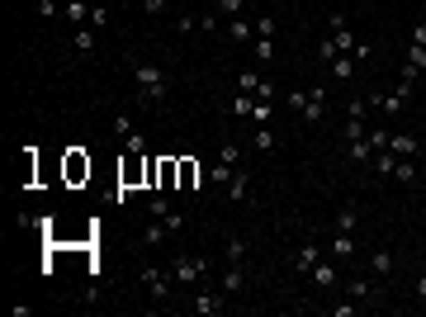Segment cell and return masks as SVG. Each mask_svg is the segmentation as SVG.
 Instances as JSON below:
<instances>
[{
	"mask_svg": "<svg viewBox=\"0 0 426 317\" xmlns=\"http://www.w3.org/2000/svg\"><path fill=\"white\" fill-rule=\"evenodd\" d=\"M33 10H38V19H57V15H62V5H57V0H38Z\"/></svg>",
	"mask_w": 426,
	"mask_h": 317,
	"instance_id": "cell-37",
	"label": "cell"
},
{
	"mask_svg": "<svg viewBox=\"0 0 426 317\" xmlns=\"http://www.w3.org/2000/svg\"><path fill=\"white\" fill-rule=\"evenodd\" d=\"M241 5H246V0H213V10H218L223 19H237V15H241Z\"/></svg>",
	"mask_w": 426,
	"mask_h": 317,
	"instance_id": "cell-32",
	"label": "cell"
},
{
	"mask_svg": "<svg viewBox=\"0 0 426 317\" xmlns=\"http://www.w3.org/2000/svg\"><path fill=\"white\" fill-rule=\"evenodd\" d=\"M256 38H275V15H261V19H256Z\"/></svg>",
	"mask_w": 426,
	"mask_h": 317,
	"instance_id": "cell-38",
	"label": "cell"
},
{
	"mask_svg": "<svg viewBox=\"0 0 426 317\" xmlns=\"http://www.w3.org/2000/svg\"><path fill=\"white\" fill-rule=\"evenodd\" d=\"M350 57H355V62H370L374 48H370V43H355V48H350Z\"/></svg>",
	"mask_w": 426,
	"mask_h": 317,
	"instance_id": "cell-46",
	"label": "cell"
},
{
	"mask_svg": "<svg viewBox=\"0 0 426 317\" xmlns=\"http://www.w3.org/2000/svg\"><path fill=\"white\" fill-rule=\"evenodd\" d=\"M365 132H370V128H365V119H360V114H350V119H346V142H360Z\"/></svg>",
	"mask_w": 426,
	"mask_h": 317,
	"instance_id": "cell-30",
	"label": "cell"
},
{
	"mask_svg": "<svg viewBox=\"0 0 426 317\" xmlns=\"http://www.w3.org/2000/svg\"><path fill=\"white\" fill-rule=\"evenodd\" d=\"M109 24V10L105 5H90V28H105Z\"/></svg>",
	"mask_w": 426,
	"mask_h": 317,
	"instance_id": "cell-42",
	"label": "cell"
},
{
	"mask_svg": "<svg viewBox=\"0 0 426 317\" xmlns=\"http://www.w3.org/2000/svg\"><path fill=\"white\" fill-rule=\"evenodd\" d=\"M147 209H152V218H166L171 204H166V194H152V199H147Z\"/></svg>",
	"mask_w": 426,
	"mask_h": 317,
	"instance_id": "cell-39",
	"label": "cell"
},
{
	"mask_svg": "<svg viewBox=\"0 0 426 317\" xmlns=\"http://www.w3.org/2000/svg\"><path fill=\"white\" fill-rule=\"evenodd\" d=\"M360 313V303H336V308H332V317H355Z\"/></svg>",
	"mask_w": 426,
	"mask_h": 317,
	"instance_id": "cell-47",
	"label": "cell"
},
{
	"mask_svg": "<svg viewBox=\"0 0 426 317\" xmlns=\"http://www.w3.org/2000/svg\"><path fill=\"white\" fill-rule=\"evenodd\" d=\"M228 38H237V43H256V19H228Z\"/></svg>",
	"mask_w": 426,
	"mask_h": 317,
	"instance_id": "cell-15",
	"label": "cell"
},
{
	"mask_svg": "<svg viewBox=\"0 0 426 317\" xmlns=\"http://www.w3.org/2000/svg\"><path fill=\"white\" fill-rule=\"evenodd\" d=\"M62 15H67V19H71V24H90V0H67V5H62Z\"/></svg>",
	"mask_w": 426,
	"mask_h": 317,
	"instance_id": "cell-16",
	"label": "cell"
},
{
	"mask_svg": "<svg viewBox=\"0 0 426 317\" xmlns=\"http://www.w3.org/2000/svg\"><path fill=\"white\" fill-rule=\"evenodd\" d=\"M194 185H204V171L194 161H180V189H194Z\"/></svg>",
	"mask_w": 426,
	"mask_h": 317,
	"instance_id": "cell-22",
	"label": "cell"
},
{
	"mask_svg": "<svg viewBox=\"0 0 426 317\" xmlns=\"http://www.w3.org/2000/svg\"><path fill=\"white\" fill-rule=\"evenodd\" d=\"M137 5H142V15H152V19H157V15H171V5H176V0H137Z\"/></svg>",
	"mask_w": 426,
	"mask_h": 317,
	"instance_id": "cell-31",
	"label": "cell"
},
{
	"mask_svg": "<svg viewBox=\"0 0 426 317\" xmlns=\"http://www.w3.org/2000/svg\"><path fill=\"white\" fill-rule=\"evenodd\" d=\"M313 284H318V289H336V284H341L336 261H318V265H313Z\"/></svg>",
	"mask_w": 426,
	"mask_h": 317,
	"instance_id": "cell-10",
	"label": "cell"
},
{
	"mask_svg": "<svg viewBox=\"0 0 426 317\" xmlns=\"http://www.w3.org/2000/svg\"><path fill=\"white\" fill-rule=\"evenodd\" d=\"M336 57H341V48H336V38H322V43H318V62H327V67H332Z\"/></svg>",
	"mask_w": 426,
	"mask_h": 317,
	"instance_id": "cell-28",
	"label": "cell"
},
{
	"mask_svg": "<svg viewBox=\"0 0 426 317\" xmlns=\"http://www.w3.org/2000/svg\"><path fill=\"white\" fill-rule=\"evenodd\" d=\"M256 62H261V67L275 62V38H256Z\"/></svg>",
	"mask_w": 426,
	"mask_h": 317,
	"instance_id": "cell-29",
	"label": "cell"
},
{
	"mask_svg": "<svg viewBox=\"0 0 426 317\" xmlns=\"http://www.w3.org/2000/svg\"><path fill=\"white\" fill-rule=\"evenodd\" d=\"M298 119H303V123H322V119H327V85H313V95L303 90V105H298Z\"/></svg>",
	"mask_w": 426,
	"mask_h": 317,
	"instance_id": "cell-4",
	"label": "cell"
},
{
	"mask_svg": "<svg viewBox=\"0 0 426 317\" xmlns=\"http://www.w3.org/2000/svg\"><path fill=\"white\" fill-rule=\"evenodd\" d=\"M332 76H350V57H346V53L332 62Z\"/></svg>",
	"mask_w": 426,
	"mask_h": 317,
	"instance_id": "cell-45",
	"label": "cell"
},
{
	"mask_svg": "<svg viewBox=\"0 0 426 317\" xmlns=\"http://www.w3.org/2000/svg\"><path fill=\"white\" fill-rule=\"evenodd\" d=\"M256 109V95H241L237 90V100H232V114H251Z\"/></svg>",
	"mask_w": 426,
	"mask_h": 317,
	"instance_id": "cell-40",
	"label": "cell"
},
{
	"mask_svg": "<svg viewBox=\"0 0 426 317\" xmlns=\"http://www.w3.org/2000/svg\"><path fill=\"white\" fill-rule=\"evenodd\" d=\"M332 261H355V232H336L332 237Z\"/></svg>",
	"mask_w": 426,
	"mask_h": 317,
	"instance_id": "cell-14",
	"label": "cell"
},
{
	"mask_svg": "<svg viewBox=\"0 0 426 317\" xmlns=\"http://www.w3.org/2000/svg\"><path fill=\"white\" fill-rule=\"evenodd\" d=\"M332 38H336V48H341V53L350 57V48H355V43H360V38H355V33H350V24H341V28H332Z\"/></svg>",
	"mask_w": 426,
	"mask_h": 317,
	"instance_id": "cell-27",
	"label": "cell"
},
{
	"mask_svg": "<svg viewBox=\"0 0 426 317\" xmlns=\"http://www.w3.org/2000/svg\"><path fill=\"white\" fill-rule=\"evenodd\" d=\"M251 147L256 152H275V128H256L251 132Z\"/></svg>",
	"mask_w": 426,
	"mask_h": 317,
	"instance_id": "cell-26",
	"label": "cell"
},
{
	"mask_svg": "<svg viewBox=\"0 0 426 317\" xmlns=\"http://www.w3.org/2000/svg\"><path fill=\"white\" fill-rule=\"evenodd\" d=\"M417 298H422V303H426V270H422V275H417Z\"/></svg>",
	"mask_w": 426,
	"mask_h": 317,
	"instance_id": "cell-49",
	"label": "cell"
},
{
	"mask_svg": "<svg viewBox=\"0 0 426 317\" xmlns=\"http://www.w3.org/2000/svg\"><path fill=\"white\" fill-rule=\"evenodd\" d=\"M176 28H180V33H194V28H199V15H176Z\"/></svg>",
	"mask_w": 426,
	"mask_h": 317,
	"instance_id": "cell-44",
	"label": "cell"
},
{
	"mask_svg": "<svg viewBox=\"0 0 426 317\" xmlns=\"http://www.w3.org/2000/svg\"><path fill=\"white\" fill-rule=\"evenodd\" d=\"M322 261V246L313 237L308 241H298V251H293V270H303V275H313V265Z\"/></svg>",
	"mask_w": 426,
	"mask_h": 317,
	"instance_id": "cell-9",
	"label": "cell"
},
{
	"mask_svg": "<svg viewBox=\"0 0 426 317\" xmlns=\"http://www.w3.org/2000/svg\"><path fill=\"white\" fill-rule=\"evenodd\" d=\"M232 171H237V166H228V161L218 157V161H213V171H209V175H204V180H209V185H218V189H223V185H228V180H232Z\"/></svg>",
	"mask_w": 426,
	"mask_h": 317,
	"instance_id": "cell-20",
	"label": "cell"
},
{
	"mask_svg": "<svg viewBox=\"0 0 426 317\" xmlns=\"http://www.w3.org/2000/svg\"><path fill=\"white\" fill-rule=\"evenodd\" d=\"M223 194H228V204H246V199H251V175L237 166V171H232V180L223 185Z\"/></svg>",
	"mask_w": 426,
	"mask_h": 317,
	"instance_id": "cell-8",
	"label": "cell"
},
{
	"mask_svg": "<svg viewBox=\"0 0 426 317\" xmlns=\"http://www.w3.org/2000/svg\"><path fill=\"white\" fill-rule=\"evenodd\" d=\"M95 43H100V28H90V24H80L76 33H71V48H76L80 57H90V53H95Z\"/></svg>",
	"mask_w": 426,
	"mask_h": 317,
	"instance_id": "cell-12",
	"label": "cell"
},
{
	"mask_svg": "<svg viewBox=\"0 0 426 317\" xmlns=\"http://www.w3.org/2000/svg\"><path fill=\"white\" fill-rule=\"evenodd\" d=\"M142 152H147V142H142V132H128V157H142Z\"/></svg>",
	"mask_w": 426,
	"mask_h": 317,
	"instance_id": "cell-43",
	"label": "cell"
},
{
	"mask_svg": "<svg viewBox=\"0 0 426 317\" xmlns=\"http://www.w3.org/2000/svg\"><path fill=\"white\" fill-rule=\"evenodd\" d=\"M422 76H426V71H422Z\"/></svg>",
	"mask_w": 426,
	"mask_h": 317,
	"instance_id": "cell-52",
	"label": "cell"
},
{
	"mask_svg": "<svg viewBox=\"0 0 426 317\" xmlns=\"http://www.w3.org/2000/svg\"><path fill=\"white\" fill-rule=\"evenodd\" d=\"M246 289V270H241V265H228V270H223V293H241Z\"/></svg>",
	"mask_w": 426,
	"mask_h": 317,
	"instance_id": "cell-18",
	"label": "cell"
},
{
	"mask_svg": "<svg viewBox=\"0 0 426 317\" xmlns=\"http://www.w3.org/2000/svg\"><path fill=\"white\" fill-rule=\"evenodd\" d=\"M365 105H374V109H384V114H402V109L412 105V100H402L398 90H384V95H370Z\"/></svg>",
	"mask_w": 426,
	"mask_h": 317,
	"instance_id": "cell-11",
	"label": "cell"
},
{
	"mask_svg": "<svg viewBox=\"0 0 426 317\" xmlns=\"http://www.w3.org/2000/svg\"><path fill=\"white\" fill-rule=\"evenodd\" d=\"M223 251H228V265H246V251H251V246H246V237H228Z\"/></svg>",
	"mask_w": 426,
	"mask_h": 317,
	"instance_id": "cell-21",
	"label": "cell"
},
{
	"mask_svg": "<svg viewBox=\"0 0 426 317\" xmlns=\"http://www.w3.org/2000/svg\"><path fill=\"white\" fill-rule=\"evenodd\" d=\"M218 157L228 161V166H237V157H241V147H237V142H223V147H218Z\"/></svg>",
	"mask_w": 426,
	"mask_h": 317,
	"instance_id": "cell-41",
	"label": "cell"
},
{
	"mask_svg": "<svg viewBox=\"0 0 426 317\" xmlns=\"http://www.w3.org/2000/svg\"><path fill=\"white\" fill-rule=\"evenodd\" d=\"M166 228H171V232H180V228H185V213L171 209V213H166Z\"/></svg>",
	"mask_w": 426,
	"mask_h": 317,
	"instance_id": "cell-48",
	"label": "cell"
},
{
	"mask_svg": "<svg viewBox=\"0 0 426 317\" xmlns=\"http://www.w3.org/2000/svg\"><path fill=\"white\" fill-rule=\"evenodd\" d=\"M237 90H241V95H256V90H261V76H256V71H241V76H237Z\"/></svg>",
	"mask_w": 426,
	"mask_h": 317,
	"instance_id": "cell-33",
	"label": "cell"
},
{
	"mask_svg": "<svg viewBox=\"0 0 426 317\" xmlns=\"http://www.w3.org/2000/svg\"><path fill=\"white\" fill-rule=\"evenodd\" d=\"M346 152H350V161H355V166H370L379 147H374V142H370V132H365L360 142H346Z\"/></svg>",
	"mask_w": 426,
	"mask_h": 317,
	"instance_id": "cell-13",
	"label": "cell"
},
{
	"mask_svg": "<svg viewBox=\"0 0 426 317\" xmlns=\"http://www.w3.org/2000/svg\"><path fill=\"white\" fill-rule=\"evenodd\" d=\"M422 137L417 132H389V152H398V157H422Z\"/></svg>",
	"mask_w": 426,
	"mask_h": 317,
	"instance_id": "cell-7",
	"label": "cell"
},
{
	"mask_svg": "<svg viewBox=\"0 0 426 317\" xmlns=\"http://www.w3.org/2000/svg\"><path fill=\"white\" fill-rule=\"evenodd\" d=\"M137 280H142V289L152 293V303H166V298H171V289H176L171 265H166V270H161V265H142V270H137Z\"/></svg>",
	"mask_w": 426,
	"mask_h": 317,
	"instance_id": "cell-2",
	"label": "cell"
},
{
	"mask_svg": "<svg viewBox=\"0 0 426 317\" xmlns=\"http://www.w3.org/2000/svg\"><path fill=\"white\" fill-rule=\"evenodd\" d=\"M194 313H199V317L228 313V293H223V289H194Z\"/></svg>",
	"mask_w": 426,
	"mask_h": 317,
	"instance_id": "cell-5",
	"label": "cell"
},
{
	"mask_svg": "<svg viewBox=\"0 0 426 317\" xmlns=\"http://www.w3.org/2000/svg\"><path fill=\"white\" fill-rule=\"evenodd\" d=\"M166 237H171V228H166V218H157L152 228H142V237H137V241H142V246H161Z\"/></svg>",
	"mask_w": 426,
	"mask_h": 317,
	"instance_id": "cell-19",
	"label": "cell"
},
{
	"mask_svg": "<svg viewBox=\"0 0 426 317\" xmlns=\"http://www.w3.org/2000/svg\"><path fill=\"white\" fill-rule=\"evenodd\" d=\"M370 166L379 171V175H393V166H398V152H389V147H384V152H374Z\"/></svg>",
	"mask_w": 426,
	"mask_h": 317,
	"instance_id": "cell-24",
	"label": "cell"
},
{
	"mask_svg": "<svg viewBox=\"0 0 426 317\" xmlns=\"http://www.w3.org/2000/svg\"><path fill=\"white\" fill-rule=\"evenodd\" d=\"M199 28H204V33H218V28H223V15H218V10H204V15H199Z\"/></svg>",
	"mask_w": 426,
	"mask_h": 317,
	"instance_id": "cell-34",
	"label": "cell"
},
{
	"mask_svg": "<svg viewBox=\"0 0 426 317\" xmlns=\"http://www.w3.org/2000/svg\"><path fill=\"white\" fill-rule=\"evenodd\" d=\"M422 137H426V114H422Z\"/></svg>",
	"mask_w": 426,
	"mask_h": 317,
	"instance_id": "cell-51",
	"label": "cell"
},
{
	"mask_svg": "<svg viewBox=\"0 0 426 317\" xmlns=\"http://www.w3.org/2000/svg\"><path fill=\"white\" fill-rule=\"evenodd\" d=\"M209 256H176L171 261V275H176V284H189V289H199V280L209 275Z\"/></svg>",
	"mask_w": 426,
	"mask_h": 317,
	"instance_id": "cell-3",
	"label": "cell"
},
{
	"mask_svg": "<svg viewBox=\"0 0 426 317\" xmlns=\"http://www.w3.org/2000/svg\"><path fill=\"white\" fill-rule=\"evenodd\" d=\"M350 298H355L360 308H379V303H384V289H379L374 280H350Z\"/></svg>",
	"mask_w": 426,
	"mask_h": 317,
	"instance_id": "cell-6",
	"label": "cell"
},
{
	"mask_svg": "<svg viewBox=\"0 0 426 317\" xmlns=\"http://www.w3.org/2000/svg\"><path fill=\"white\" fill-rule=\"evenodd\" d=\"M370 275L374 280H389L393 275V256L389 251H370Z\"/></svg>",
	"mask_w": 426,
	"mask_h": 317,
	"instance_id": "cell-17",
	"label": "cell"
},
{
	"mask_svg": "<svg viewBox=\"0 0 426 317\" xmlns=\"http://www.w3.org/2000/svg\"><path fill=\"white\" fill-rule=\"evenodd\" d=\"M355 223H360V218H355V209H341V213H336V232H355Z\"/></svg>",
	"mask_w": 426,
	"mask_h": 317,
	"instance_id": "cell-36",
	"label": "cell"
},
{
	"mask_svg": "<svg viewBox=\"0 0 426 317\" xmlns=\"http://www.w3.org/2000/svg\"><path fill=\"white\" fill-rule=\"evenodd\" d=\"M393 180H402V185H417V166H412V157H398V166H393Z\"/></svg>",
	"mask_w": 426,
	"mask_h": 317,
	"instance_id": "cell-25",
	"label": "cell"
},
{
	"mask_svg": "<svg viewBox=\"0 0 426 317\" xmlns=\"http://www.w3.org/2000/svg\"><path fill=\"white\" fill-rule=\"evenodd\" d=\"M407 67L426 71V43H412V48H407Z\"/></svg>",
	"mask_w": 426,
	"mask_h": 317,
	"instance_id": "cell-35",
	"label": "cell"
},
{
	"mask_svg": "<svg viewBox=\"0 0 426 317\" xmlns=\"http://www.w3.org/2000/svg\"><path fill=\"white\" fill-rule=\"evenodd\" d=\"M412 43H426V24H417V28H412Z\"/></svg>",
	"mask_w": 426,
	"mask_h": 317,
	"instance_id": "cell-50",
	"label": "cell"
},
{
	"mask_svg": "<svg viewBox=\"0 0 426 317\" xmlns=\"http://www.w3.org/2000/svg\"><path fill=\"white\" fill-rule=\"evenodd\" d=\"M133 90H137V105H161L171 95V80L157 62H133Z\"/></svg>",
	"mask_w": 426,
	"mask_h": 317,
	"instance_id": "cell-1",
	"label": "cell"
},
{
	"mask_svg": "<svg viewBox=\"0 0 426 317\" xmlns=\"http://www.w3.org/2000/svg\"><path fill=\"white\" fill-rule=\"evenodd\" d=\"M246 119H251L256 128H270V119H275V105H270V100H256V109H251Z\"/></svg>",
	"mask_w": 426,
	"mask_h": 317,
	"instance_id": "cell-23",
	"label": "cell"
}]
</instances>
